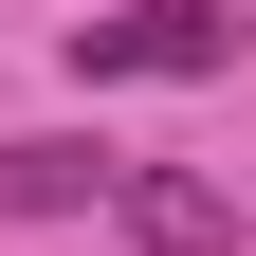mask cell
I'll return each mask as SVG.
<instances>
[{
    "mask_svg": "<svg viewBox=\"0 0 256 256\" xmlns=\"http://www.w3.org/2000/svg\"><path fill=\"white\" fill-rule=\"evenodd\" d=\"M74 74L92 92H202V74H238V0H110V18H74Z\"/></svg>",
    "mask_w": 256,
    "mask_h": 256,
    "instance_id": "cell-1",
    "label": "cell"
},
{
    "mask_svg": "<svg viewBox=\"0 0 256 256\" xmlns=\"http://www.w3.org/2000/svg\"><path fill=\"white\" fill-rule=\"evenodd\" d=\"M128 146H92V128H18L0 146V220H110Z\"/></svg>",
    "mask_w": 256,
    "mask_h": 256,
    "instance_id": "cell-2",
    "label": "cell"
},
{
    "mask_svg": "<svg viewBox=\"0 0 256 256\" xmlns=\"http://www.w3.org/2000/svg\"><path fill=\"white\" fill-rule=\"evenodd\" d=\"M110 220H128V256H238V183H202V165H128Z\"/></svg>",
    "mask_w": 256,
    "mask_h": 256,
    "instance_id": "cell-3",
    "label": "cell"
}]
</instances>
